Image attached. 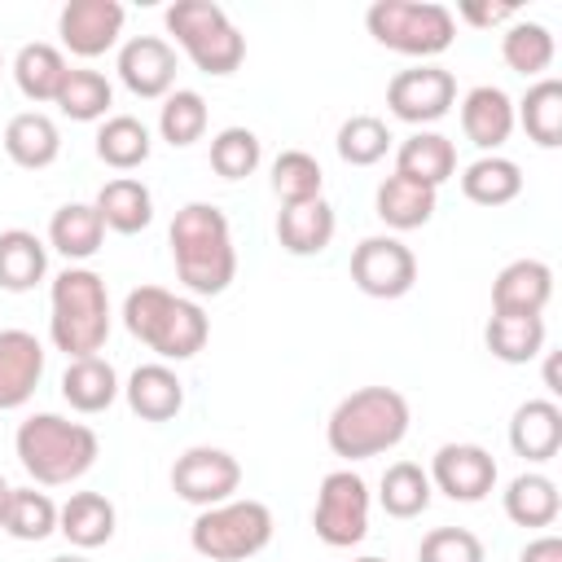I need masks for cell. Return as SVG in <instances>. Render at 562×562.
Returning <instances> with one entry per match:
<instances>
[{
	"label": "cell",
	"instance_id": "obj_1",
	"mask_svg": "<svg viewBox=\"0 0 562 562\" xmlns=\"http://www.w3.org/2000/svg\"><path fill=\"white\" fill-rule=\"evenodd\" d=\"M171 259H176V277L184 281L189 294L206 299V294H224L237 277V246H233V228L228 215L215 202H189L176 211L171 228Z\"/></svg>",
	"mask_w": 562,
	"mask_h": 562
},
{
	"label": "cell",
	"instance_id": "obj_2",
	"mask_svg": "<svg viewBox=\"0 0 562 562\" xmlns=\"http://www.w3.org/2000/svg\"><path fill=\"white\" fill-rule=\"evenodd\" d=\"M408 400L395 386H360L342 395L325 422V443L342 461H369L391 452L408 435Z\"/></svg>",
	"mask_w": 562,
	"mask_h": 562
},
{
	"label": "cell",
	"instance_id": "obj_3",
	"mask_svg": "<svg viewBox=\"0 0 562 562\" xmlns=\"http://www.w3.org/2000/svg\"><path fill=\"white\" fill-rule=\"evenodd\" d=\"M123 325L162 364L167 360H193L211 338V321H206L202 303L171 294L162 285H136L123 299Z\"/></svg>",
	"mask_w": 562,
	"mask_h": 562
},
{
	"label": "cell",
	"instance_id": "obj_4",
	"mask_svg": "<svg viewBox=\"0 0 562 562\" xmlns=\"http://www.w3.org/2000/svg\"><path fill=\"white\" fill-rule=\"evenodd\" d=\"M13 452L40 487H66L97 465L101 443H97V430L83 422H70L57 413H35L18 426Z\"/></svg>",
	"mask_w": 562,
	"mask_h": 562
},
{
	"label": "cell",
	"instance_id": "obj_5",
	"mask_svg": "<svg viewBox=\"0 0 562 562\" xmlns=\"http://www.w3.org/2000/svg\"><path fill=\"white\" fill-rule=\"evenodd\" d=\"M48 338L70 360L97 356L110 338V294L101 272L92 268H66L53 277L48 290Z\"/></svg>",
	"mask_w": 562,
	"mask_h": 562
},
{
	"label": "cell",
	"instance_id": "obj_6",
	"mask_svg": "<svg viewBox=\"0 0 562 562\" xmlns=\"http://www.w3.org/2000/svg\"><path fill=\"white\" fill-rule=\"evenodd\" d=\"M369 35L404 57H439L457 40V18L435 0H373L364 9Z\"/></svg>",
	"mask_w": 562,
	"mask_h": 562
},
{
	"label": "cell",
	"instance_id": "obj_7",
	"mask_svg": "<svg viewBox=\"0 0 562 562\" xmlns=\"http://www.w3.org/2000/svg\"><path fill=\"white\" fill-rule=\"evenodd\" d=\"M162 22L202 75H233L246 61V35L211 0H176Z\"/></svg>",
	"mask_w": 562,
	"mask_h": 562
},
{
	"label": "cell",
	"instance_id": "obj_8",
	"mask_svg": "<svg viewBox=\"0 0 562 562\" xmlns=\"http://www.w3.org/2000/svg\"><path fill=\"white\" fill-rule=\"evenodd\" d=\"M272 540V509L263 501H224L193 518L189 544L206 562H246Z\"/></svg>",
	"mask_w": 562,
	"mask_h": 562
},
{
	"label": "cell",
	"instance_id": "obj_9",
	"mask_svg": "<svg viewBox=\"0 0 562 562\" xmlns=\"http://www.w3.org/2000/svg\"><path fill=\"white\" fill-rule=\"evenodd\" d=\"M312 527L329 549H351L369 536V483L356 470H329L316 492Z\"/></svg>",
	"mask_w": 562,
	"mask_h": 562
},
{
	"label": "cell",
	"instance_id": "obj_10",
	"mask_svg": "<svg viewBox=\"0 0 562 562\" xmlns=\"http://www.w3.org/2000/svg\"><path fill=\"white\" fill-rule=\"evenodd\" d=\"M241 487V465L233 452L224 448H211V443H198V448H184L171 465V492L198 509H211V505H224L233 501V492Z\"/></svg>",
	"mask_w": 562,
	"mask_h": 562
},
{
	"label": "cell",
	"instance_id": "obj_11",
	"mask_svg": "<svg viewBox=\"0 0 562 562\" xmlns=\"http://www.w3.org/2000/svg\"><path fill=\"white\" fill-rule=\"evenodd\" d=\"M351 281L369 299H404L417 281V259L400 237H364L351 250Z\"/></svg>",
	"mask_w": 562,
	"mask_h": 562
},
{
	"label": "cell",
	"instance_id": "obj_12",
	"mask_svg": "<svg viewBox=\"0 0 562 562\" xmlns=\"http://www.w3.org/2000/svg\"><path fill=\"white\" fill-rule=\"evenodd\" d=\"M386 105L400 123H439L457 105V79L443 66H408L386 83Z\"/></svg>",
	"mask_w": 562,
	"mask_h": 562
},
{
	"label": "cell",
	"instance_id": "obj_13",
	"mask_svg": "<svg viewBox=\"0 0 562 562\" xmlns=\"http://www.w3.org/2000/svg\"><path fill=\"white\" fill-rule=\"evenodd\" d=\"M430 487H439L448 501L474 505L496 487V457L479 443H443L430 457Z\"/></svg>",
	"mask_w": 562,
	"mask_h": 562
},
{
	"label": "cell",
	"instance_id": "obj_14",
	"mask_svg": "<svg viewBox=\"0 0 562 562\" xmlns=\"http://www.w3.org/2000/svg\"><path fill=\"white\" fill-rule=\"evenodd\" d=\"M127 9L119 0H70L57 13V35L75 57H101L119 44Z\"/></svg>",
	"mask_w": 562,
	"mask_h": 562
},
{
	"label": "cell",
	"instance_id": "obj_15",
	"mask_svg": "<svg viewBox=\"0 0 562 562\" xmlns=\"http://www.w3.org/2000/svg\"><path fill=\"white\" fill-rule=\"evenodd\" d=\"M119 79L132 97L140 101H158L171 92L176 83V48L158 35H132L123 48H119Z\"/></svg>",
	"mask_w": 562,
	"mask_h": 562
},
{
	"label": "cell",
	"instance_id": "obj_16",
	"mask_svg": "<svg viewBox=\"0 0 562 562\" xmlns=\"http://www.w3.org/2000/svg\"><path fill=\"white\" fill-rule=\"evenodd\" d=\"M553 299V268L544 259H514L492 281L496 316H540Z\"/></svg>",
	"mask_w": 562,
	"mask_h": 562
},
{
	"label": "cell",
	"instance_id": "obj_17",
	"mask_svg": "<svg viewBox=\"0 0 562 562\" xmlns=\"http://www.w3.org/2000/svg\"><path fill=\"white\" fill-rule=\"evenodd\" d=\"M44 378V347L31 329H0V408H22Z\"/></svg>",
	"mask_w": 562,
	"mask_h": 562
},
{
	"label": "cell",
	"instance_id": "obj_18",
	"mask_svg": "<svg viewBox=\"0 0 562 562\" xmlns=\"http://www.w3.org/2000/svg\"><path fill=\"white\" fill-rule=\"evenodd\" d=\"M461 132L483 154H496L514 132V101L496 83H479L461 97Z\"/></svg>",
	"mask_w": 562,
	"mask_h": 562
},
{
	"label": "cell",
	"instance_id": "obj_19",
	"mask_svg": "<svg viewBox=\"0 0 562 562\" xmlns=\"http://www.w3.org/2000/svg\"><path fill=\"white\" fill-rule=\"evenodd\" d=\"M123 395H127V408L140 422H171L184 408V382L162 360L136 364L132 378H127V386H123Z\"/></svg>",
	"mask_w": 562,
	"mask_h": 562
},
{
	"label": "cell",
	"instance_id": "obj_20",
	"mask_svg": "<svg viewBox=\"0 0 562 562\" xmlns=\"http://www.w3.org/2000/svg\"><path fill=\"white\" fill-rule=\"evenodd\" d=\"M509 448L522 457V461H553L558 448H562V408L553 400H527L514 408L509 417Z\"/></svg>",
	"mask_w": 562,
	"mask_h": 562
},
{
	"label": "cell",
	"instance_id": "obj_21",
	"mask_svg": "<svg viewBox=\"0 0 562 562\" xmlns=\"http://www.w3.org/2000/svg\"><path fill=\"white\" fill-rule=\"evenodd\" d=\"M457 171V145L443 132H413L400 149H395V176L426 184L439 193L443 180H452Z\"/></svg>",
	"mask_w": 562,
	"mask_h": 562
},
{
	"label": "cell",
	"instance_id": "obj_22",
	"mask_svg": "<svg viewBox=\"0 0 562 562\" xmlns=\"http://www.w3.org/2000/svg\"><path fill=\"white\" fill-rule=\"evenodd\" d=\"M4 154H9L18 167H26V171H44V167H53L57 154H61V132H57V123H53L48 114L22 110V114H13V119L4 123Z\"/></svg>",
	"mask_w": 562,
	"mask_h": 562
},
{
	"label": "cell",
	"instance_id": "obj_23",
	"mask_svg": "<svg viewBox=\"0 0 562 562\" xmlns=\"http://www.w3.org/2000/svg\"><path fill=\"white\" fill-rule=\"evenodd\" d=\"M334 206L325 198H312V202H299V206H281L277 215V241L281 250L307 259V255H321L329 241H334Z\"/></svg>",
	"mask_w": 562,
	"mask_h": 562
},
{
	"label": "cell",
	"instance_id": "obj_24",
	"mask_svg": "<svg viewBox=\"0 0 562 562\" xmlns=\"http://www.w3.org/2000/svg\"><path fill=\"white\" fill-rule=\"evenodd\" d=\"M119 373L105 356H79L66 364L61 373V400L75 408V413H105L114 400H119Z\"/></svg>",
	"mask_w": 562,
	"mask_h": 562
},
{
	"label": "cell",
	"instance_id": "obj_25",
	"mask_svg": "<svg viewBox=\"0 0 562 562\" xmlns=\"http://www.w3.org/2000/svg\"><path fill=\"white\" fill-rule=\"evenodd\" d=\"M92 206H97L101 224H105L110 233H123V237L149 228V220H154V193H149L136 176H114V180H105Z\"/></svg>",
	"mask_w": 562,
	"mask_h": 562
},
{
	"label": "cell",
	"instance_id": "obj_26",
	"mask_svg": "<svg viewBox=\"0 0 562 562\" xmlns=\"http://www.w3.org/2000/svg\"><path fill=\"white\" fill-rule=\"evenodd\" d=\"M114 505L101 492H70L66 505H57V531L75 544V549H101L114 536Z\"/></svg>",
	"mask_w": 562,
	"mask_h": 562
},
{
	"label": "cell",
	"instance_id": "obj_27",
	"mask_svg": "<svg viewBox=\"0 0 562 562\" xmlns=\"http://www.w3.org/2000/svg\"><path fill=\"white\" fill-rule=\"evenodd\" d=\"M435 202H439L435 189L413 184V180H404V176H386V180L378 184V193H373V211H378V220H382L386 228H395V233H408V228L430 224Z\"/></svg>",
	"mask_w": 562,
	"mask_h": 562
},
{
	"label": "cell",
	"instance_id": "obj_28",
	"mask_svg": "<svg viewBox=\"0 0 562 562\" xmlns=\"http://www.w3.org/2000/svg\"><path fill=\"white\" fill-rule=\"evenodd\" d=\"M101 237H105V224H101V215H97L92 202H66L48 220V246L57 255H66L70 263L92 259L101 250Z\"/></svg>",
	"mask_w": 562,
	"mask_h": 562
},
{
	"label": "cell",
	"instance_id": "obj_29",
	"mask_svg": "<svg viewBox=\"0 0 562 562\" xmlns=\"http://www.w3.org/2000/svg\"><path fill=\"white\" fill-rule=\"evenodd\" d=\"M44 272H48V246L26 228H4L0 233V290L26 294L44 281Z\"/></svg>",
	"mask_w": 562,
	"mask_h": 562
},
{
	"label": "cell",
	"instance_id": "obj_30",
	"mask_svg": "<svg viewBox=\"0 0 562 562\" xmlns=\"http://www.w3.org/2000/svg\"><path fill=\"white\" fill-rule=\"evenodd\" d=\"M558 509H562V496H558V483L549 474L527 470V474L509 479V487H505V518L514 527H553Z\"/></svg>",
	"mask_w": 562,
	"mask_h": 562
},
{
	"label": "cell",
	"instance_id": "obj_31",
	"mask_svg": "<svg viewBox=\"0 0 562 562\" xmlns=\"http://www.w3.org/2000/svg\"><path fill=\"white\" fill-rule=\"evenodd\" d=\"M66 75H70V66H66L61 48H53V44H22L18 57H13V83L35 105L40 101H57Z\"/></svg>",
	"mask_w": 562,
	"mask_h": 562
},
{
	"label": "cell",
	"instance_id": "obj_32",
	"mask_svg": "<svg viewBox=\"0 0 562 562\" xmlns=\"http://www.w3.org/2000/svg\"><path fill=\"white\" fill-rule=\"evenodd\" d=\"M461 193L474 206H505L522 193V167L501 154H483L461 171Z\"/></svg>",
	"mask_w": 562,
	"mask_h": 562
},
{
	"label": "cell",
	"instance_id": "obj_33",
	"mask_svg": "<svg viewBox=\"0 0 562 562\" xmlns=\"http://www.w3.org/2000/svg\"><path fill=\"white\" fill-rule=\"evenodd\" d=\"M514 123H522V132L540 149H558L562 145V83L558 79H536L527 88V97L514 105Z\"/></svg>",
	"mask_w": 562,
	"mask_h": 562
},
{
	"label": "cell",
	"instance_id": "obj_34",
	"mask_svg": "<svg viewBox=\"0 0 562 562\" xmlns=\"http://www.w3.org/2000/svg\"><path fill=\"white\" fill-rule=\"evenodd\" d=\"M501 57L514 75H544L553 66V31L544 22H527V18H514L501 35Z\"/></svg>",
	"mask_w": 562,
	"mask_h": 562
},
{
	"label": "cell",
	"instance_id": "obj_35",
	"mask_svg": "<svg viewBox=\"0 0 562 562\" xmlns=\"http://www.w3.org/2000/svg\"><path fill=\"white\" fill-rule=\"evenodd\" d=\"M483 342L505 364H527L544 351V316H496L483 329Z\"/></svg>",
	"mask_w": 562,
	"mask_h": 562
},
{
	"label": "cell",
	"instance_id": "obj_36",
	"mask_svg": "<svg viewBox=\"0 0 562 562\" xmlns=\"http://www.w3.org/2000/svg\"><path fill=\"white\" fill-rule=\"evenodd\" d=\"M154 140H149V127L132 114H110L101 127H97V158L114 171H132L149 158Z\"/></svg>",
	"mask_w": 562,
	"mask_h": 562
},
{
	"label": "cell",
	"instance_id": "obj_37",
	"mask_svg": "<svg viewBox=\"0 0 562 562\" xmlns=\"http://www.w3.org/2000/svg\"><path fill=\"white\" fill-rule=\"evenodd\" d=\"M435 487H430V474L417 465V461H395L386 465L382 483H378V505L391 514V518H417L426 514Z\"/></svg>",
	"mask_w": 562,
	"mask_h": 562
},
{
	"label": "cell",
	"instance_id": "obj_38",
	"mask_svg": "<svg viewBox=\"0 0 562 562\" xmlns=\"http://www.w3.org/2000/svg\"><path fill=\"white\" fill-rule=\"evenodd\" d=\"M0 527H4L13 540H22V544H40V540H48V536L57 531V505H53L48 492L13 487Z\"/></svg>",
	"mask_w": 562,
	"mask_h": 562
},
{
	"label": "cell",
	"instance_id": "obj_39",
	"mask_svg": "<svg viewBox=\"0 0 562 562\" xmlns=\"http://www.w3.org/2000/svg\"><path fill=\"white\" fill-rule=\"evenodd\" d=\"M53 105H57L66 119H75V123H97V119L110 114L114 88H110V79H105L101 70H70Z\"/></svg>",
	"mask_w": 562,
	"mask_h": 562
},
{
	"label": "cell",
	"instance_id": "obj_40",
	"mask_svg": "<svg viewBox=\"0 0 562 562\" xmlns=\"http://www.w3.org/2000/svg\"><path fill=\"white\" fill-rule=\"evenodd\" d=\"M321 189H325V171H321V162L307 149L277 154V162H272V193L281 198V206L312 202V198H321Z\"/></svg>",
	"mask_w": 562,
	"mask_h": 562
},
{
	"label": "cell",
	"instance_id": "obj_41",
	"mask_svg": "<svg viewBox=\"0 0 562 562\" xmlns=\"http://www.w3.org/2000/svg\"><path fill=\"white\" fill-rule=\"evenodd\" d=\"M158 132L176 149H189L193 140H202V132H206V101H202V92H193V88L167 92L162 110H158Z\"/></svg>",
	"mask_w": 562,
	"mask_h": 562
},
{
	"label": "cell",
	"instance_id": "obj_42",
	"mask_svg": "<svg viewBox=\"0 0 562 562\" xmlns=\"http://www.w3.org/2000/svg\"><path fill=\"white\" fill-rule=\"evenodd\" d=\"M338 158L351 162V167H373L386 158L391 149V127L378 119V114H351L342 127H338Z\"/></svg>",
	"mask_w": 562,
	"mask_h": 562
},
{
	"label": "cell",
	"instance_id": "obj_43",
	"mask_svg": "<svg viewBox=\"0 0 562 562\" xmlns=\"http://www.w3.org/2000/svg\"><path fill=\"white\" fill-rule=\"evenodd\" d=\"M259 158H263V145H259V136H255L250 127H224V132H215V140H211V167H215V176H224V180H246V176H255Z\"/></svg>",
	"mask_w": 562,
	"mask_h": 562
},
{
	"label": "cell",
	"instance_id": "obj_44",
	"mask_svg": "<svg viewBox=\"0 0 562 562\" xmlns=\"http://www.w3.org/2000/svg\"><path fill=\"white\" fill-rule=\"evenodd\" d=\"M417 562H487L483 540L465 527H435L417 544Z\"/></svg>",
	"mask_w": 562,
	"mask_h": 562
},
{
	"label": "cell",
	"instance_id": "obj_45",
	"mask_svg": "<svg viewBox=\"0 0 562 562\" xmlns=\"http://www.w3.org/2000/svg\"><path fill=\"white\" fill-rule=\"evenodd\" d=\"M457 13H461L465 22H474V26H501V22H514V18H518L514 4H461Z\"/></svg>",
	"mask_w": 562,
	"mask_h": 562
},
{
	"label": "cell",
	"instance_id": "obj_46",
	"mask_svg": "<svg viewBox=\"0 0 562 562\" xmlns=\"http://www.w3.org/2000/svg\"><path fill=\"white\" fill-rule=\"evenodd\" d=\"M518 562H562V540H558V536H536V540L518 553Z\"/></svg>",
	"mask_w": 562,
	"mask_h": 562
},
{
	"label": "cell",
	"instance_id": "obj_47",
	"mask_svg": "<svg viewBox=\"0 0 562 562\" xmlns=\"http://www.w3.org/2000/svg\"><path fill=\"white\" fill-rule=\"evenodd\" d=\"M544 386H549L553 395H562V386H558V351L544 360Z\"/></svg>",
	"mask_w": 562,
	"mask_h": 562
},
{
	"label": "cell",
	"instance_id": "obj_48",
	"mask_svg": "<svg viewBox=\"0 0 562 562\" xmlns=\"http://www.w3.org/2000/svg\"><path fill=\"white\" fill-rule=\"evenodd\" d=\"M9 492H13V487H9V483H4V474H0V522H4V505H9Z\"/></svg>",
	"mask_w": 562,
	"mask_h": 562
},
{
	"label": "cell",
	"instance_id": "obj_49",
	"mask_svg": "<svg viewBox=\"0 0 562 562\" xmlns=\"http://www.w3.org/2000/svg\"><path fill=\"white\" fill-rule=\"evenodd\" d=\"M48 562H88L83 553H61V558H48Z\"/></svg>",
	"mask_w": 562,
	"mask_h": 562
},
{
	"label": "cell",
	"instance_id": "obj_50",
	"mask_svg": "<svg viewBox=\"0 0 562 562\" xmlns=\"http://www.w3.org/2000/svg\"><path fill=\"white\" fill-rule=\"evenodd\" d=\"M356 562H386V558H356Z\"/></svg>",
	"mask_w": 562,
	"mask_h": 562
},
{
	"label": "cell",
	"instance_id": "obj_51",
	"mask_svg": "<svg viewBox=\"0 0 562 562\" xmlns=\"http://www.w3.org/2000/svg\"><path fill=\"white\" fill-rule=\"evenodd\" d=\"M0 70H4V53H0Z\"/></svg>",
	"mask_w": 562,
	"mask_h": 562
}]
</instances>
